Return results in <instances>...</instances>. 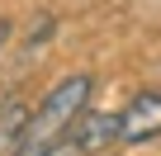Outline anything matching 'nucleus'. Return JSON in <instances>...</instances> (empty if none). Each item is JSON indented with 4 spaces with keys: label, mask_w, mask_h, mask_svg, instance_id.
<instances>
[{
    "label": "nucleus",
    "mask_w": 161,
    "mask_h": 156,
    "mask_svg": "<svg viewBox=\"0 0 161 156\" xmlns=\"http://www.w3.org/2000/svg\"><path fill=\"white\" fill-rule=\"evenodd\" d=\"M90 95H95V76L90 71H71L38 100V109L29 114V132L19 142V156H38L43 147L62 142L71 132V123L90 109Z\"/></svg>",
    "instance_id": "obj_1"
},
{
    "label": "nucleus",
    "mask_w": 161,
    "mask_h": 156,
    "mask_svg": "<svg viewBox=\"0 0 161 156\" xmlns=\"http://www.w3.org/2000/svg\"><path fill=\"white\" fill-rule=\"evenodd\" d=\"M152 137H161V90H137L119 114V142L142 147Z\"/></svg>",
    "instance_id": "obj_2"
},
{
    "label": "nucleus",
    "mask_w": 161,
    "mask_h": 156,
    "mask_svg": "<svg viewBox=\"0 0 161 156\" xmlns=\"http://www.w3.org/2000/svg\"><path fill=\"white\" fill-rule=\"evenodd\" d=\"M66 137L76 142L80 156H95V151H104V147H119V114H109V109H86V114L71 123Z\"/></svg>",
    "instance_id": "obj_3"
},
{
    "label": "nucleus",
    "mask_w": 161,
    "mask_h": 156,
    "mask_svg": "<svg viewBox=\"0 0 161 156\" xmlns=\"http://www.w3.org/2000/svg\"><path fill=\"white\" fill-rule=\"evenodd\" d=\"M29 104H5L0 109V156H19V142H24V132H29Z\"/></svg>",
    "instance_id": "obj_4"
},
{
    "label": "nucleus",
    "mask_w": 161,
    "mask_h": 156,
    "mask_svg": "<svg viewBox=\"0 0 161 156\" xmlns=\"http://www.w3.org/2000/svg\"><path fill=\"white\" fill-rule=\"evenodd\" d=\"M38 156H80V151H76V142H71V137H62V142H52V147H43Z\"/></svg>",
    "instance_id": "obj_5"
},
{
    "label": "nucleus",
    "mask_w": 161,
    "mask_h": 156,
    "mask_svg": "<svg viewBox=\"0 0 161 156\" xmlns=\"http://www.w3.org/2000/svg\"><path fill=\"white\" fill-rule=\"evenodd\" d=\"M5 43H10V24L0 19V47H5Z\"/></svg>",
    "instance_id": "obj_6"
}]
</instances>
